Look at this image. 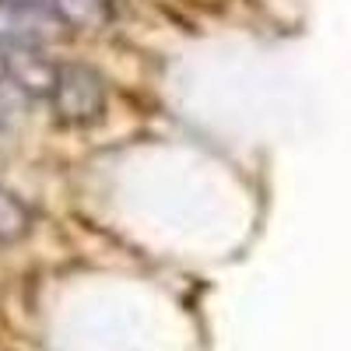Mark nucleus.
I'll use <instances>...</instances> for the list:
<instances>
[{"label": "nucleus", "instance_id": "obj_1", "mask_svg": "<svg viewBox=\"0 0 351 351\" xmlns=\"http://www.w3.org/2000/svg\"><path fill=\"white\" fill-rule=\"evenodd\" d=\"M46 102H49L53 120L60 127L84 130V127L99 123L106 116V109H109V84H106L102 71H95L92 64L56 60Z\"/></svg>", "mask_w": 351, "mask_h": 351}, {"label": "nucleus", "instance_id": "obj_2", "mask_svg": "<svg viewBox=\"0 0 351 351\" xmlns=\"http://www.w3.org/2000/svg\"><path fill=\"white\" fill-rule=\"evenodd\" d=\"M67 25L43 4L0 0V46L8 49H49L67 39Z\"/></svg>", "mask_w": 351, "mask_h": 351}, {"label": "nucleus", "instance_id": "obj_3", "mask_svg": "<svg viewBox=\"0 0 351 351\" xmlns=\"http://www.w3.org/2000/svg\"><path fill=\"white\" fill-rule=\"evenodd\" d=\"M67 32H95L112 18V0H49Z\"/></svg>", "mask_w": 351, "mask_h": 351}, {"label": "nucleus", "instance_id": "obj_4", "mask_svg": "<svg viewBox=\"0 0 351 351\" xmlns=\"http://www.w3.org/2000/svg\"><path fill=\"white\" fill-rule=\"evenodd\" d=\"M28 232H32V208L0 183V246L21 243Z\"/></svg>", "mask_w": 351, "mask_h": 351}]
</instances>
